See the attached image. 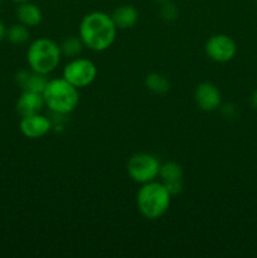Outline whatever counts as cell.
Returning <instances> with one entry per match:
<instances>
[{
    "instance_id": "14",
    "label": "cell",
    "mask_w": 257,
    "mask_h": 258,
    "mask_svg": "<svg viewBox=\"0 0 257 258\" xmlns=\"http://www.w3.org/2000/svg\"><path fill=\"white\" fill-rule=\"evenodd\" d=\"M145 86L149 91L156 95H164L170 90V81L161 73H150L145 77Z\"/></svg>"
},
{
    "instance_id": "22",
    "label": "cell",
    "mask_w": 257,
    "mask_h": 258,
    "mask_svg": "<svg viewBox=\"0 0 257 258\" xmlns=\"http://www.w3.org/2000/svg\"><path fill=\"white\" fill-rule=\"evenodd\" d=\"M5 35H7V29H5V25L3 24V22L0 20V42L4 39Z\"/></svg>"
},
{
    "instance_id": "8",
    "label": "cell",
    "mask_w": 257,
    "mask_h": 258,
    "mask_svg": "<svg viewBox=\"0 0 257 258\" xmlns=\"http://www.w3.org/2000/svg\"><path fill=\"white\" fill-rule=\"evenodd\" d=\"M194 101L202 111H206V112L216 111L222 105L221 91L214 83L209 81L202 82L197 86L194 91Z\"/></svg>"
},
{
    "instance_id": "1",
    "label": "cell",
    "mask_w": 257,
    "mask_h": 258,
    "mask_svg": "<svg viewBox=\"0 0 257 258\" xmlns=\"http://www.w3.org/2000/svg\"><path fill=\"white\" fill-rule=\"evenodd\" d=\"M116 28L111 15L105 12H91L80 23V38L85 47L93 52H105L116 39Z\"/></svg>"
},
{
    "instance_id": "12",
    "label": "cell",
    "mask_w": 257,
    "mask_h": 258,
    "mask_svg": "<svg viewBox=\"0 0 257 258\" xmlns=\"http://www.w3.org/2000/svg\"><path fill=\"white\" fill-rule=\"evenodd\" d=\"M111 18L117 29H128L138 23L139 12L134 5H121L113 10Z\"/></svg>"
},
{
    "instance_id": "21",
    "label": "cell",
    "mask_w": 257,
    "mask_h": 258,
    "mask_svg": "<svg viewBox=\"0 0 257 258\" xmlns=\"http://www.w3.org/2000/svg\"><path fill=\"white\" fill-rule=\"evenodd\" d=\"M249 103H251L254 110H257V90H254L249 96Z\"/></svg>"
},
{
    "instance_id": "2",
    "label": "cell",
    "mask_w": 257,
    "mask_h": 258,
    "mask_svg": "<svg viewBox=\"0 0 257 258\" xmlns=\"http://www.w3.org/2000/svg\"><path fill=\"white\" fill-rule=\"evenodd\" d=\"M171 203V196L160 181H149L141 184L136 196L138 209L143 217L149 221H156L168 212Z\"/></svg>"
},
{
    "instance_id": "15",
    "label": "cell",
    "mask_w": 257,
    "mask_h": 258,
    "mask_svg": "<svg viewBox=\"0 0 257 258\" xmlns=\"http://www.w3.org/2000/svg\"><path fill=\"white\" fill-rule=\"evenodd\" d=\"M5 38H7L12 44L20 45L24 44V43H27L28 40H29L30 32L29 29H28L27 25L22 24V23H18V24H13L12 27L8 28Z\"/></svg>"
},
{
    "instance_id": "25",
    "label": "cell",
    "mask_w": 257,
    "mask_h": 258,
    "mask_svg": "<svg viewBox=\"0 0 257 258\" xmlns=\"http://www.w3.org/2000/svg\"><path fill=\"white\" fill-rule=\"evenodd\" d=\"M3 2V0H0V3H2Z\"/></svg>"
},
{
    "instance_id": "9",
    "label": "cell",
    "mask_w": 257,
    "mask_h": 258,
    "mask_svg": "<svg viewBox=\"0 0 257 258\" xmlns=\"http://www.w3.org/2000/svg\"><path fill=\"white\" fill-rule=\"evenodd\" d=\"M53 127L50 118L42 113H34V115L23 116L19 122L20 133L28 139H40L47 135Z\"/></svg>"
},
{
    "instance_id": "18",
    "label": "cell",
    "mask_w": 257,
    "mask_h": 258,
    "mask_svg": "<svg viewBox=\"0 0 257 258\" xmlns=\"http://www.w3.org/2000/svg\"><path fill=\"white\" fill-rule=\"evenodd\" d=\"M163 7L160 9V15L164 20H168V22H173L178 18L179 10L176 8V5L174 3H171V0L165 3H161Z\"/></svg>"
},
{
    "instance_id": "23",
    "label": "cell",
    "mask_w": 257,
    "mask_h": 258,
    "mask_svg": "<svg viewBox=\"0 0 257 258\" xmlns=\"http://www.w3.org/2000/svg\"><path fill=\"white\" fill-rule=\"evenodd\" d=\"M14 3H17V4H22V3H28V2H32V0H13Z\"/></svg>"
},
{
    "instance_id": "26",
    "label": "cell",
    "mask_w": 257,
    "mask_h": 258,
    "mask_svg": "<svg viewBox=\"0 0 257 258\" xmlns=\"http://www.w3.org/2000/svg\"><path fill=\"white\" fill-rule=\"evenodd\" d=\"M256 3H257V0H256Z\"/></svg>"
},
{
    "instance_id": "10",
    "label": "cell",
    "mask_w": 257,
    "mask_h": 258,
    "mask_svg": "<svg viewBox=\"0 0 257 258\" xmlns=\"http://www.w3.org/2000/svg\"><path fill=\"white\" fill-rule=\"evenodd\" d=\"M45 106L43 95L34 91H23L22 95L18 97L17 111L20 116H29L39 113Z\"/></svg>"
},
{
    "instance_id": "11",
    "label": "cell",
    "mask_w": 257,
    "mask_h": 258,
    "mask_svg": "<svg viewBox=\"0 0 257 258\" xmlns=\"http://www.w3.org/2000/svg\"><path fill=\"white\" fill-rule=\"evenodd\" d=\"M47 75L34 72V71H19L15 75V83L23 91H34V92L43 93L45 86L48 83Z\"/></svg>"
},
{
    "instance_id": "5",
    "label": "cell",
    "mask_w": 257,
    "mask_h": 258,
    "mask_svg": "<svg viewBox=\"0 0 257 258\" xmlns=\"http://www.w3.org/2000/svg\"><path fill=\"white\" fill-rule=\"evenodd\" d=\"M160 161L149 153L134 154L127 161V174L135 183L145 184L155 180L160 173Z\"/></svg>"
},
{
    "instance_id": "6",
    "label": "cell",
    "mask_w": 257,
    "mask_h": 258,
    "mask_svg": "<svg viewBox=\"0 0 257 258\" xmlns=\"http://www.w3.org/2000/svg\"><path fill=\"white\" fill-rule=\"evenodd\" d=\"M62 77L80 90L92 85L97 77V67L87 58L76 57L65 66Z\"/></svg>"
},
{
    "instance_id": "3",
    "label": "cell",
    "mask_w": 257,
    "mask_h": 258,
    "mask_svg": "<svg viewBox=\"0 0 257 258\" xmlns=\"http://www.w3.org/2000/svg\"><path fill=\"white\" fill-rule=\"evenodd\" d=\"M42 95L45 106L53 113L58 115H68L73 112L80 102L78 88L63 77L48 81Z\"/></svg>"
},
{
    "instance_id": "20",
    "label": "cell",
    "mask_w": 257,
    "mask_h": 258,
    "mask_svg": "<svg viewBox=\"0 0 257 258\" xmlns=\"http://www.w3.org/2000/svg\"><path fill=\"white\" fill-rule=\"evenodd\" d=\"M222 112H223V115L226 116V117H234L236 116V106L234 105H226L223 106V110H222Z\"/></svg>"
},
{
    "instance_id": "19",
    "label": "cell",
    "mask_w": 257,
    "mask_h": 258,
    "mask_svg": "<svg viewBox=\"0 0 257 258\" xmlns=\"http://www.w3.org/2000/svg\"><path fill=\"white\" fill-rule=\"evenodd\" d=\"M164 185L168 189V191L170 193L171 197L178 196V194L181 193V190H183V181L181 180L168 181V183H164Z\"/></svg>"
},
{
    "instance_id": "7",
    "label": "cell",
    "mask_w": 257,
    "mask_h": 258,
    "mask_svg": "<svg viewBox=\"0 0 257 258\" xmlns=\"http://www.w3.org/2000/svg\"><path fill=\"white\" fill-rule=\"evenodd\" d=\"M206 54L218 63L229 62L237 53L236 42L227 34H214L208 38L204 45Z\"/></svg>"
},
{
    "instance_id": "17",
    "label": "cell",
    "mask_w": 257,
    "mask_h": 258,
    "mask_svg": "<svg viewBox=\"0 0 257 258\" xmlns=\"http://www.w3.org/2000/svg\"><path fill=\"white\" fill-rule=\"evenodd\" d=\"M59 47L62 55H66V57L70 58H76L77 55H80L81 53H82L85 44H83V42L81 40V38L68 37L60 43Z\"/></svg>"
},
{
    "instance_id": "24",
    "label": "cell",
    "mask_w": 257,
    "mask_h": 258,
    "mask_svg": "<svg viewBox=\"0 0 257 258\" xmlns=\"http://www.w3.org/2000/svg\"><path fill=\"white\" fill-rule=\"evenodd\" d=\"M154 2H158V3H165V2H169V0H154Z\"/></svg>"
},
{
    "instance_id": "16",
    "label": "cell",
    "mask_w": 257,
    "mask_h": 258,
    "mask_svg": "<svg viewBox=\"0 0 257 258\" xmlns=\"http://www.w3.org/2000/svg\"><path fill=\"white\" fill-rule=\"evenodd\" d=\"M159 176L163 179V183L181 180L183 179V168L180 166V164L175 163V161H168L160 166Z\"/></svg>"
},
{
    "instance_id": "4",
    "label": "cell",
    "mask_w": 257,
    "mask_h": 258,
    "mask_svg": "<svg viewBox=\"0 0 257 258\" xmlns=\"http://www.w3.org/2000/svg\"><path fill=\"white\" fill-rule=\"evenodd\" d=\"M62 58L60 47L49 38H38L30 43L27 50V62L30 70L49 75L58 67Z\"/></svg>"
},
{
    "instance_id": "13",
    "label": "cell",
    "mask_w": 257,
    "mask_h": 258,
    "mask_svg": "<svg viewBox=\"0 0 257 258\" xmlns=\"http://www.w3.org/2000/svg\"><path fill=\"white\" fill-rule=\"evenodd\" d=\"M17 18L19 23L27 25L28 28H32L42 23L43 13L40 8L33 3H22L17 9Z\"/></svg>"
}]
</instances>
